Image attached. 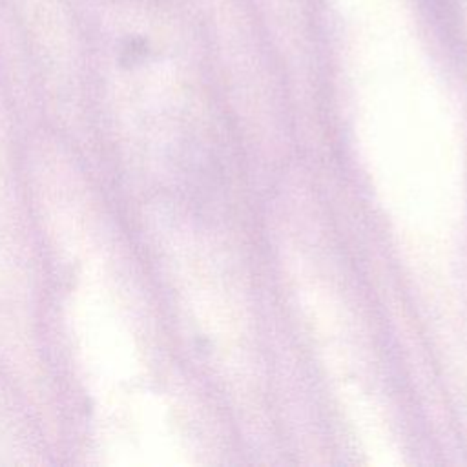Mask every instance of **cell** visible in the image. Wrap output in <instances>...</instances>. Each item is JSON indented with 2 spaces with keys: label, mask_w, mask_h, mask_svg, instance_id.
I'll return each instance as SVG.
<instances>
[]
</instances>
